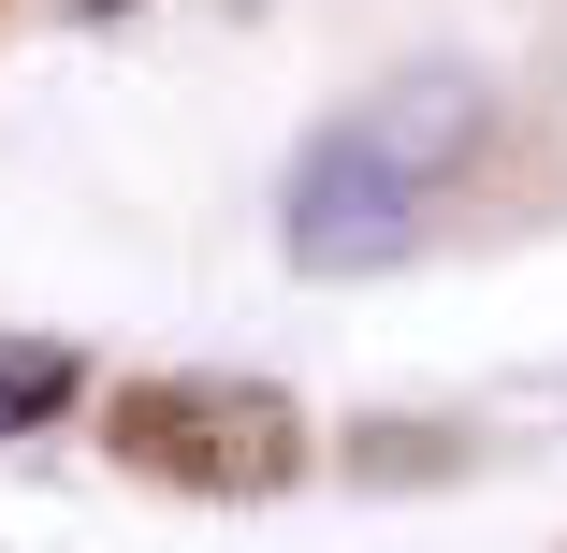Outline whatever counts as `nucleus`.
<instances>
[{
	"instance_id": "f257e3e1",
	"label": "nucleus",
	"mask_w": 567,
	"mask_h": 553,
	"mask_svg": "<svg viewBox=\"0 0 567 553\" xmlns=\"http://www.w3.org/2000/svg\"><path fill=\"white\" fill-rule=\"evenodd\" d=\"M422 204H436V161H408L379 117H350V132H320L306 175H291V263H320V277L393 263L422 234Z\"/></svg>"
},
{
	"instance_id": "f03ea898",
	"label": "nucleus",
	"mask_w": 567,
	"mask_h": 553,
	"mask_svg": "<svg viewBox=\"0 0 567 553\" xmlns=\"http://www.w3.org/2000/svg\"><path fill=\"white\" fill-rule=\"evenodd\" d=\"M117 467H161L189 495H248L291 467V422H277V393H234V379H161L117 408Z\"/></svg>"
},
{
	"instance_id": "7ed1b4c3",
	"label": "nucleus",
	"mask_w": 567,
	"mask_h": 553,
	"mask_svg": "<svg viewBox=\"0 0 567 553\" xmlns=\"http://www.w3.org/2000/svg\"><path fill=\"white\" fill-rule=\"evenodd\" d=\"M73 379H87V365H73L59 336H0V437H30V422H44Z\"/></svg>"
}]
</instances>
